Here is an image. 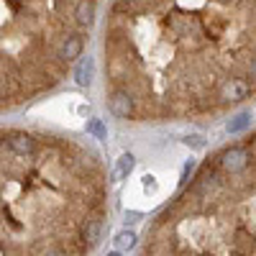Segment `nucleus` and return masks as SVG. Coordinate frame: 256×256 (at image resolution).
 <instances>
[{
    "mask_svg": "<svg viewBox=\"0 0 256 256\" xmlns=\"http://www.w3.org/2000/svg\"><path fill=\"white\" fill-rule=\"evenodd\" d=\"M108 110L116 116V118H131L134 116V110H136V100H134V95L128 92V90H116V92H110V98H108Z\"/></svg>",
    "mask_w": 256,
    "mask_h": 256,
    "instance_id": "obj_1",
    "label": "nucleus"
},
{
    "mask_svg": "<svg viewBox=\"0 0 256 256\" xmlns=\"http://www.w3.org/2000/svg\"><path fill=\"white\" fill-rule=\"evenodd\" d=\"M92 77H95V59L88 54V56H80L77 64H74V82L80 88H90L92 84Z\"/></svg>",
    "mask_w": 256,
    "mask_h": 256,
    "instance_id": "obj_2",
    "label": "nucleus"
},
{
    "mask_svg": "<svg viewBox=\"0 0 256 256\" xmlns=\"http://www.w3.org/2000/svg\"><path fill=\"white\" fill-rule=\"evenodd\" d=\"M82 49H84V38L80 34H70L67 38L62 41V46H59V59L64 62H77L82 56Z\"/></svg>",
    "mask_w": 256,
    "mask_h": 256,
    "instance_id": "obj_3",
    "label": "nucleus"
},
{
    "mask_svg": "<svg viewBox=\"0 0 256 256\" xmlns=\"http://www.w3.org/2000/svg\"><path fill=\"white\" fill-rule=\"evenodd\" d=\"M8 146H10V152L18 154V156H31V154L36 152V141H34V136L20 134V131L8 136Z\"/></svg>",
    "mask_w": 256,
    "mask_h": 256,
    "instance_id": "obj_4",
    "label": "nucleus"
},
{
    "mask_svg": "<svg viewBox=\"0 0 256 256\" xmlns=\"http://www.w3.org/2000/svg\"><path fill=\"white\" fill-rule=\"evenodd\" d=\"M136 169V156L131 154V152H126V154H120L118 159H116V166H113V174H110V182H123V180H128L131 177V172Z\"/></svg>",
    "mask_w": 256,
    "mask_h": 256,
    "instance_id": "obj_5",
    "label": "nucleus"
},
{
    "mask_svg": "<svg viewBox=\"0 0 256 256\" xmlns=\"http://www.w3.org/2000/svg\"><path fill=\"white\" fill-rule=\"evenodd\" d=\"M220 164L228 169V172H241V169L248 164V152L246 148H228V152L223 154V159H220Z\"/></svg>",
    "mask_w": 256,
    "mask_h": 256,
    "instance_id": "obj_6",
    "label": "nucleus"
},
{
    "mask_svg": "<svg viewBox=\"0 0 256 256\" xmlns=\"http://www.w3.org/2000/svg\"><path fill=\"white\" fill-rule=\"evenodd\" d=\"M80 236H82V241L88 246H95L100 241V236H102V220L100 218H88L82 223V228H80Z\"/></svg>",
    "mask_w": 256,
    "mask_h": 256,
    "instance_id": "obj_7",
    "label": "nucleus"
},
{
    "mask_svg": "<svg viewBox=\"0 0 256 256\" xmlns=\"http://www.w3.org/2000/svg\"><path fill=\"white\" fill-rule=\"evenodd\" d=\"M74 20L80 26H92L95 20V0H80L74 8Z\"/></svg>",
    "mask_w": 256,
    "mask_h": 256,
    "instance_id": "obj_8",
    "label": "nucleus"
},
{
    "mask_svg": "<svg viewBox=\"0 0 256 256\" xmlns=\"http://www.w3.org/2000/svg\"><path fill=\"white\" fill-rule=\"evenodd\" d=\"M248 95V84L244 80H230L226 88H223V98L226 100H241Z\"/></svg>",
    "mask_w": 256,
    "mask_h": 256,
    "instance_id": "obj_9",
    "label": "nucleus"
},
{
    "mask_svg": "<svg viewBox=\"0 0 256 256\" xmlns=\"http://www.w3.org/2000/svg\"><path fill=\"white\" fill-rule=\"evenodd\" d=\"M136 244H138V236H136V230H120V233H116V248L118 251H134L136 248Z\"/></svg>",
    "mask_w": 256,
    "mask_h": 256,
    "instance_id": "obj_10",
    "label": "nucleus"
},
{
    "mask_svg": "<svg viewBox=\"0 0 256 256\" xmlns=\"http://www.w3.org/2000/svg\"><path fill=\"white\" fill-rule=\"evenodd\" d=\"M84 131H88V136H92V138H98V141L108 138V126H105L102 118H90L88 123H84Z\"/></svg>",
    "mask_w": 256,
    "mask_h": 256,
    "instance_id": "obj_11",
    "label": "nucleus"
},
{
    "mask_svg": "<svg viewBox=\"0 0 256 256\" xmlns=\"http://www.w3.org/2000/svg\"><path fill=\"white\" fill-rule=\"evenodd\" d=\"M248 126H251V113L244 110V113L233 116V118L226 123V131H228V134H241V131H246Z\"/></svg>",
    "mask_w": 256,
    "mask_h": 256,
    "instance_id": "obj_12",
    "label": "nucleus"
},
{
    "mask_svg": "<svg viewBox=\"0 0 256 256\" xmlns=\"http://www.w3.org/2000/svg\"><path fill=\"white\" fill-rule=\"evenodd\" d=\"M195 166H198V162L195 159H184V164H182V172H180V184H187V180H190V174L195 172Z\"/></svg>",
    "mask_w": 256,
    "mask_h": 256,
    "instance_id": "obj_13",
    "label": "nucleus"
},
{
    "mask_svg": "<svg viewBox=\"0 0 256 256\" xmlns=\"http://www.w3.org/2000/svg\"><path fill=\"white\" fill-rule=\"evenodd\" d=\"M182 141H184V146H190V148H198V152L208 146V141H205L202 136H198V134H192V136H187V138H182Z\"/></svg>",
    "mask_w": 256,
    "mask_h": 256,
    "instance_id": "obj_14",
    "label": "nucleus"
},
{
    "mask_svg": "<svg viewBox=\"0 0 256 256\" xmlns=\"http://www.w3.org/2000/svg\"><path fill=\"white\" fill-rule=\"evenodd\" d=\"M141 184H144V192H148V195H154V192L159 190V182H156V177H152V174H144V177H141Z\"/></svg>",
    "mask_w": 256,
    "mask_h": 256,
    "instance_id": "obj_15",
    "label": "nucleus"
},
{
    "mask_svg": "<svg viewBox=\"0 0 256 256\" xmlns=\"http://www.w3.org/2000/svg\"><path fill=\"white\" fill-rule=\"evenodd\" d=\"M144 218V212H138V210H128L126 212V223H136V220H141Z\"/></svg>",
    "mask_w": 256,
    "mask_h": 256,
    "instance_id": "obj_16",
    "label": "nucleus"
},
{
    "mask_svg": "<svg viewBox=\"0 0 256 256\" xmlns=\"http://www.w3.org/2000/svg\"><path fill=\"white\" fill-rule=\"evenodd\" d=\"M46 256H70L67 251H62V248H54V251H49Z\"/></svg>",
    "mask_w": 256,
    "mask_h": 256,
    "instance_id": "obj_17",
    "label": "nucleus"
},
{
    "mask_svg": "<svg viewBox=\"0 0 256 256\" xmlns=\"http://www.w3.org/2000/svg\"><path fill=\"white\" fill-rule=\"evenodd\" d=\"M105 256H123V251H118V248H116V251H108Z\"/></svg>",
    "mask_w": 256,
    "mask_h": 256,
    "instance_id": "obj_18",
    "label": "nucleus"
}]
</instances>
